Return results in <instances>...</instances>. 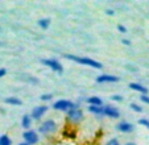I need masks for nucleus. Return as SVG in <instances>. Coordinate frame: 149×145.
I'll return each mask as SVG.
<instances>
[{
	"label": "nucleus",
	"mask_w": 149,
	"mask_h": 145,
	"mask_svg": "<svg viewBox=\"0 0 149 145\" xmlns=\"http://www.w3.org/2000/svg\"><path fill=\"white\" fill-rule=\"evenodd\" d=\"M65 58L70 59V61L75 62V63L94 67V69H102V67H103V65H102L100 62L95 61V59H93V58H88V57H79V56H74V54H65Z\"/></svg>",
	"instance_id": "1"
},
{
	"label": "nucleus",
	"mask_w": 149,
	"mask_h": 145,
	"mask_svg": "<svg viewBox=\"0 0 149 145\" xmlns=\"http://www.w3.org/2000/svg\"><path fill=\"white\" fill-rule=\"evenodd\" d=\"M66 114H68V120L71 121L73 124H79L84 119V114L78 104H74L73 108L70 111H68Z\"/></svg>",
	"instance_id": "2"
},
{
	"label": "nucleus",
	"mask_w": 149,
	"mask_h": 145,
	"mask_svg": "<svg viewBox=\"0 0 149 145\" xmlns=\"http://www.w3.org/2000/svg\"><path fill=\"white\" fill-rule=\"evenodd\" d=\"M41 63H44L45 66L50 67L54 72L57 74H62L63 72V66L62 63L58 61V59H54V58H42L41 59Z\"/></svg>",
	"instance_id": "3"
},
{
	"label": "nucleus",
	"mask_w": 149,
	"mask_h": 145,
	"mask_svg": "<svg viewBox=\"0 0 149 145\" xmlns=\"http://www.w3.org/2000/svg\"><path fill=\"white\" fill-rule=\"evenodd\" d=\"M56 131H57V123L53 119L45 120L38 128V132L42 135H49V133H53V132H56Z\"/></svg>",
	"instance_id": "4"
},
{
	"label": "nucleus",
	"mask_w": 149,
	"mask_h": 145,
	"mask_svg": "<svg viewBox=\"0 0 149 145\" xmlns=\"http://www.w3.org/2000/svg\"><path fill=\"white\" fill-rule=\"evenodd\" d=\"M73 107H74V103L71 100H69V99H59V100L54 102L53 104V108L56 111H61V112H68Z\"/></svg>",
	"instance_id": "5"
},
{
	"label": "nucleus",
	"mask_w": 149,
	"mask_h": 145,
	"mask_svg": "<svg viewBox=\"0 0 149 145\" xmlns=\"http://www.w3.org/2000/svg\"><path fill=\"white\" fill-rule=\"evenodd\" d=\"M23 140L24 142H26L28 145H36L37 142L40 141V136L36 131L33 129H28L23 133Z\"/></svg>",
	"instance_id": "6"
},
{
	"label": "nucleus",
	"mask_w": 149,
	"mask_h": 145,
	"mask_svg": "<svg viewBox=\"0 0 149 145\" xmlns=\"http://www.w3.org/2000/svg\"><path fill=\"white\" fill-rule=\"evenodd\" d=\"M120 81V78L116 75H112V74H100L99 77H96V83H116V82Z\"/></svg>",
	"instance_id": "7"
},
{
	"label": "nucleus",
	"mask_w": 149,
	"mask_h": 145,
	"mask_svg": "<svg viewBox=\"0 0 149 145\" xmlns=\"http://www.w3.org/2000/svg\"><path fill=\"white\" fill-rule=\"evenodd\" d=\"M103 116L111 117V119H119L120 117V111L115 108L113 106H103Z\"/></svg>",
	"instance_id": "8"
},
{
	"label": "nucleus",
	"mask_w": 149,
	"mask_h": 145,
	"mask_svg": "<svg viewBox=\"0 0 149 145\" xmlns=\"http://www.w3.org/2000/svg\"><path fill=\"white\" fill-rule=\"evenodd\" d=\"M48 111V106H37L32 109V114H31V117L32 120H40L44 115L46 114Z\"/></svg>",
	"instance_id": "9"
},
{
	"label": "nucleus",
	"mask_w": 149,
	"mask_h": 145,
	"mask_svg": "<svg viewBox=\"0 0 149 145\" xmlns=\"http://www.w3.org/2000/svg\"><path fill=\"white\" fill-rule=\"evenodd\" d=\"M116 129L119 132H123V133H131V132H133L135 127H133V124L128 123V121H120L116 125Z\"/></svg>",
	"instance_id": "10"
},
{
	"label": "nucleus",
	"mask_w": 149,
	"mask_h": 145,
	"mask_svg": "<svg viewBox=\"0 0 149 145\" xmlns=\"http://www.w3.org/2000/svg\"><path fill=\"white\" fill-rule=\"evenodd\" d=\"M130 89L133 90V91L140 92V94H143V95H146V94H148V89H146L144 84H141V83H136V82H132V83H130Z\"/></svg>",
	"instance_id": "11"
},
{
	"label": "nucleus",
	"mask_w": 149,
	"mask_h": 145,
	"mask_svg": "<svg viewBox=\"0 0 149 145\" xmlns=\"http://www.w3.org/2000/svg\"><path fill=\"white\" fill-rule=\"evenodd\" d=\"M21 127H23L24 129H31L32 127V117L31 115H23V117H21Z\"/></svg>",
	"instance_id": "12"
},
{
	"label": "nucleus",
	"mask_w": 149,
	"mask_h": 145,
	"mask_svg": "<svg viewBox=\"0 0 149 145\" xmlns=\"http://www.w3.org/2000/svg\"><path fill=\"white\" fill-rule=\"evenodd\" d=\"M86 102H87V104L88 106H103V100H102L99 96H90V98H87L86 99Z\"/></svg>",
	"instance_id": "13"
},
{
	"label": "nucleus",
	"mask_w": 149,
	"mask_h": 145,
	"mask_svg": "<svg viewBox=\"0 0 149 145\" xmlns=\"http://www.w3.org/2000/svg\"><path fill=\"white\" fill-rule=\"evenodd\" d=\"M4 102H6L8 106H21V104H23L21 99L16 98V96H8V98L4 99Z\"/></svg>",
	"instance_id": "14"
},
{
	"label": "nucleus",
	"mask_w": 149,
	"mask_h": 145,
	"mask_svg": "<svg viewBox=\"0 0 149 145\" xmlns=\"http://www.w3.org/2000/svg\"><path fill=\"white\" fill-rule=\"evenodd\" d=\"M88 112L95 116H103V106H88Z\"/></svg>",
	"instance_id": "15"
},
{
	"label": "nucleus",
	"mask_w": 149,
	"mask_h": 145,
	"mask_svg": "<svg viewBox=\"0 0 149 145\" xmlns=\"http://www.w3.org/2000/svg\"><path fill=\"white\" fill-rule=\"evenodd\" d=\"M37 22H38V26L41 29H48L49 26H50L52 21H50V19H48V17H44V19H40Z\"/></svg>",
	"instance_id": "16"
},
{
	"label": "nucleus",
	"mask_w": 149,
	"mask_h": 145,
	"mask_svg": "<svg viewBox=\"0 0 149 145\" xmlns=\"http://www.w3.org/2000/svg\"><path fill=\"white\" fill-rule=\"evenodd\" d=\"M0 145H12V140L8 135H1L0 136Z\"/></svg>",
	"instance_id": "17"
},
{
	"label": "nucleus",
	"mask_w": 149,
	"mask_h": 145,
	"mask_svg": "<svg viewBox=\"0 0 149 145\" xmlns=\"http://www.w3.org/2000/svg\"><path fill=\"white\" fill-rule=\"evenodd\" d=\"M40 99H41L42 102H49V100H52V99H53V95H52V94H44V95H41V96H40Z\"/></svg>",
	"instance_id": "18"
},
{
	"label": "nucleus",
	"mask_w": 149,
	"mask_h": 145,
	"mask_svg": "<svg viewBox=\"0 0 149 145\" xmlns=\"http://www.w3.org/2000/svg\"><path fill=\"white\" fill-rule=\"evenodd\" d=\"M131 109H132V111H135V112H137V114L143 112V108H141L139 104H136V103H132V104H131Z\"/></svg>",
	"instance_id": "19"
},
{
	"label": "nucleus",
	"mask_w": 149,
	"mask_h": 145,
	"mask_svg": "<svg viewBox=\"0 0 149 145\" xmlns=\"http://www.w3.org/2000/svg\"><path fill=\"white\" fill-rule=\"evenodd\" d=\"M106 145H121V144H120V141H119L118 139H115V137H113V139L108 140V141L106 142Z\"/></svg>",
	"instance_id": "20"
},
{
	"label": "nucleus",
	"mask_w": 149,
	"mask_h": 145,
	"mask_svg": "<svg viewBox=\"0 0 149 145\" xmlns=\"http://www.w3.org/2000/svg\"><path fill=\"white\" fill-rule=\"evenodd\" d=\"M139 124L143 127H145V128H149V120L148 119H140L139 120Z\"/></svg>",
	"instance_id": "21"
},
{
	"label": "nucleus",
	"mask_w": 149,
	"mask_h": 145,
	"mask_svg": "<svg viewBox=\"0 0 149 145\" xmlns=\"http://www.w3.org/2000/svg\"><path fill=\"white\" fill-rule=\"evenodd\" d=\"M118 31L120 32V33H127V32H128V29H127L124 25H121V24H118Z\"/></svg>",
	"instance_id": "22"
},
{
	"label": "nucleus",
	"mask_w": 149,
	"mask_h": 145,
	"mask_svg": "<svg viewBox=\"0 0 149 145\" xmlns=\"http://www.w3.org/2000/svg\"><path fill=\"white\" fill-rule=\"evenodd\" d=\"M111 99H112L113 102H121L123 100V96H121V95H112Z\"/></svg>",
	"instance_id": "23"
},
{
	"label": "nucleus",
	"mask_w": 149,
	"mask_h": 145,
	"mask_svg": "<svg viewBox=\"0 0 149 145\" xmlns=\"http://www.w3.org/2000/svg\"><path fill=\"white\" fill-rule=\"evenodd\" d=\"M140 99H141V102H144L145 104H149V96L148 95H141Z\"/></svg>",
	"instance_id": "24"
},
{
	"label": "nucleus",
	"mask_w": 149,
	"mask_h": 145,
	"mask_svg": "<svg viewBox=\"0 0 149 145\" xmlns=\"http://www.w3.org/2000/svg\"><path fill=\"white\" fill-rule=\"evenodd\" d=\"M28 81H29V82H32V83H36V84L40 82L38 79H37V78H34V77H28Z\"/></svg>",
	"instance_id": "25"
},
{
	"label": "nucleus",
	"mask_w": 149,
	"mask_h": 145,
	"mask_svg": "<svg viewBox=\"0 0 149 145\" xmlns=\"http://www.w3.org/2000/svg\"><path fill=\"white\" fill-rule=\"evenodd\" d=\"M6 74H7V70L4 67H0V78H3Z\"/></svg>",
	"instance_id": "26"
},
{
	"label": "nucleus",
	"mask_w": 149,
	"mask_h": 145,
	"mask_svg": "<svg viewBox=\"0 0 149 145\" xmlns=\"http://www.w3.org/2000/svg\"><path fill=\"white\" fill-rule=\"evenodd\" d=\"M106 13H107L108 16H113V15H115V12H113V9H107V11H106Z\"/></svg>",
	"instance_id": "27"
},
{
	"label": "nucleus",
	"mask_w": 149,
	"mask_h": 145,
	"mask_svg": "<svg viewBox=\"0 0 149 145\" xmlns=\"http://www.w3.org/2000/svg\"><path fill=\"white\" fill-rule=\"evenodd\" d=\"M121 42H123L124 45H128V46H130V45H131V41H130V40H127V38L121 40Z\"/></svg>",
	"instance_id": "28"
},
{
	"label": "nucleus",
	"mask_w": 149,
	"mask_h": 145,
	"mask_svg": "<svg viewBox=\"0 0 149 145\" xmlns=\"http://www.w3.org/2000/svg\"><path fill=\"white\" fill-rule=\"evenodd\" d=\"M125 145H136V144H135V142H127Z\"/></svg>",
	"instance_id": "29"
},
{
	"label": "nucleus",
	"mask_w": 149,
	"mask_h": 145,
	"mask_svg": "<svg viewBox=\"0 0 149 145\" xmlns=\"http://www.w3.org/2000/svg\"><path fill=\"white\" fill-rule=\"evenodd\" d=\"M19 145H28V144H26V142H24V141H23V142H20Z\"/></svg>",
	"instance_id": "30"
},
{
	"label": "nucleus",
	"mask_w": 149,
	"mask_h": 145,
	"mask_svg": "<svg viewBox=\"0 0 149 145\" xmlns=\"http://www.w3.org/2000/svg\"><path fill=\"white\" fill-rule=\"evenodd\" d=\"M0 32H1V26H0Z\"/></svg>",
	"instance_id": "31"
}]
</instances>
